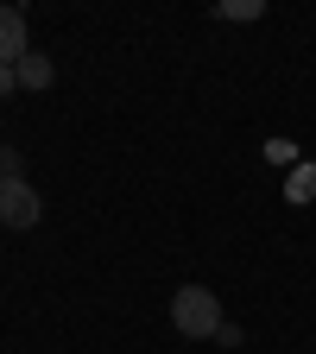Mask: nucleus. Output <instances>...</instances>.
<instances>
[{
    "label": "nucleus",
    "instance_id": "obj_9",
    "mask_svg": "<svg viewBox=\"0 0 316 354\" xmlns=\"http://www.w3.org/2000/svg\"><path fill=\"white\" fill-rule=\"evenodd\" d=\"M19 88V76H13V64H0V95H13Z\"/></svg>",
    "mask_w": 316,
    "mask_h": 354
},
{
    "label": "nucleus",
    "instance_id": "obj_8",
    "mask_svg": "<svg viewBox=\"0 0 316 354\" xmlns=\"http://www.w3.org/2000/svg\"><path fill=\"white\" fill-rule=\"evenodd\" d=\"M13 177H26V171H19V152L0 146V184H13Z\"/></svg>",
    "mask_w": 316,
    "mask_h": 354
},
{
    "label": "nucleus",
    "instance_id": "obj_6",
    "mask_svg": "<svg viewBox=\"0 0 316 354\" xmlns=\"http://www.w3.org/2000/svg\"><path fill=\"white\" fill-rule=\"evenodd\" d=\"M266 13V0H221L215 7V19H259Z\"/></svg>",
    "mask_w": 316,
    "mask_h": 354
},
{
    "label": "nucleus",
    "instance_id": "obj_2",
    "mask_svg": "<svg viewBox=\"0 0 316 354\" xmlns=\"http://www.w3.org/2000/svg\"><path fill=\"white\" fill-rule=\"evenodd\" d=\"M38 215H44V203H38V190L26 177L0 184V221H7V228H38Z\"/></svg>",
    "mask_w": 316,
    "mask_h": 354
},
{
    "label": "nucleus",
    "instance_id": "obj_7",
    "mask_svg": "<svg viewBox=\"0 0 316 354\" xmlns=\"http://www.w3.org/2000/svg\"><path fill=\"white\" fill-rule=\"evenodd\" d=\"M266 158H272V165H297V146L291 140H266Z\"/></svg>",
    "mask_w": 316,
    "mask_h": 354
},
{
    "label": "nucleus",
    "instance_id": "obj_3",
    "mask_svg": "<svg viewBox=\"0 0 316 354\" xmlns=\"http://www.w3.org/2000/svg\"><path fill=\"white\" fill-rule=\"evenodd\" d=\"M26 51H32V44H26V13L0 7V64H19Z\"/></svg>",
    "mask_w": 316,
    "mask_h": 354
},
{
    "label": "nucleus",
    "instance_id": "obj_1",
    "mask_svg": "<svg viewBox=\"0 0 316 354\" xmlns=\"http://www.w3.org/2000/svg\"><path fill=\"white\" fill-rule=\"evenodd\" d=\"M171 329L177 335H190V342H215L221 335V304L209 285H177L171 297Z\"/></svg>",
    "mask_w": 316,
    "mask_h": 354
},
{
    "label": "nucleus",
    "instance_id": "obj_5",
    "mask_svg": "<svg viewBox=\"0 0 316 354\" xmlns=\"http://www.w3.org/2000/svg\"><path fill=\"white\" fill-rule=\"evenodd\" d=\"M316 196V165H291L285 177V203H310Z\"/></svg>",
    "mask_w": 316,
    "mask_h": 354
},
{
    "label": "nucleus",
    "instance_id": "obj_4",
    "mask_svg": "<svg viewBox=\"0 0 316 354\" xmlns=\"http://www.w3.org/2000/svg\"><path fill=\"white\" fill-rule=\"evenodd\" d=\"M13 76H19V88H51V82H57V64L44 57V51H26V57L13 64Z\"/></svg>",
    "mask_w": 316,
    "mask_h": 354
}]
</instances>
